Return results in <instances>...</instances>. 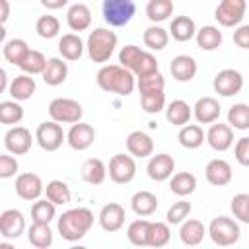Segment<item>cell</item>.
<instances>
[{
    "instance_id": "484cf974",
    "label": "cell",
    "mask_w": 249,
    "mask_h": 249,
    "mask_svg": "<svg viewBox=\"0 0 249 249\" xmlns=\"http://www.w3.org/2000/svg\"><path fill=\"white\" fill-rule=\"evenodd\" d=\"M206 235V228L200 220H183L179 228V237L185 245H198Z\"/></svg>"
},
{
    "instance_id": "7a4b0ae2",
    "label": "cell",
    "mask_w": 249,
    "mask_h": 249,
    "mask_svg": "<svg viewBox=\"0 0 249 249\" xmlns=\"http://www.w3.org/2000/svg\"><path fill=\"white\" fill-rule=\"evenodd\" d=\"M91 226H93V214H91L89 208H84V206L70 208V210L62 212L58 216V222H56L58 233L66 241L82 239L89 231Z\"/></svg>"
},
{
    "instance_id": "7402d4cb",
    "label": "cell",
    "mask_w": 249,
    "mask_h": 249,
    "mask_svg": "<svg viewBox=\"0 0 249 249\" xmlns=\"http://www.w3.org/2000/svg\"><path fill=\"white\" fill-rule=\"evenodd\" d=\"M66 23L72 31H84L91 25V10L86 4H72L66 12Z\"/></svg>"
},
{
    "instance_id": "681fc988",
    "label": "cell",
    "mask_w": 249,
    "mask_h": 249,
    "mask_svg": "<svg viewBox=\"0 0 249 249\" xmlns=\"http://www.w3.org/2000/svg\"><path fill=\"white\" fill-rule=\"evenodd\" d=\"M138 89H140V93H150V91H161L163 89V86H165V80H163V76L160 74V70L158 72H154V74H148V76H142V78H138Z\"/></svg>"
},
{
    "instance_id": "ffe728a7",
    "label": "cell",
    "mask_w": 249,
    "mask_h": 249,
    "mask_svg": "<svg viewBox=\"0 0 249 249\" xmlns=\"http://www.w3.org/2000/svg\"><path fill=\"white\" fill-rule=\"evenodd\" d=\"M126 150L134 158H148L154 152V140L142 130H132L126 136Z\"/></svg>"
},
{
    "instance_id": "3957f363",
    "label": "cell",
    "mask_w": 249,
    "mask_h": 249,
    "mask_svg": "<svg viewBox=\"0 0 249 249\" xmlns=\"http://www.w3.org/2000/svg\"><path fill=\"white\" fill-rule=\"evenodd\" d=\"M115 47H117V35H115V31H109L105 27L93 29L86 41L88 56L97 64L107 62L111 58V54L115 53Z\"/></svg>"
},
{
    "instance_id": "f1b7e54d",
    "label": "cell",
    "mask_w": 249,
    "mask_h": 249,
    "mask_svg": "<svg viewBox=\"0 0 249 249\" xmlns=\"http://www.w3.org/2000/svg\"><path fill=\"white\" fill-rule=\"evenodd\" d=\"M177 138H179V144H181L183 148L195 150V148L202 146V142L206 140V132H204L198 124H189V123H187V124L181 126Z\"/></svg>"
},
{
    "instance_id": "ab89813d",
    "label": "cell",
    "mask_w": 249,
    "mask_h": 249,
    "mask_svg": "<svg viewBox=\"0 0 249 249\" xmlns=\"http://www.w3.org/2000/svg\"><path fill=\"white\" fill-rule=\"evenodd\" d=\"M150 220H134L130 222L128 230H126V237L132 245H138V247H144L148 245V233H150Z\"/></svg>"
},
{
    "instance_id": "e575fe53",
    "label": "cell",
    "mask_w": 249,
    "mask_h": 249,
    "mask_svg": "<svg viewBox=\"0 0 249 249\" xmlns=\"http://www.w3.org/2000/svg\"><path fill=\"white\" fill-rule=\"evenodd\" d=\"M173 0H150L146 4V16L154 23H161L173 14Z\"/></svg>"
},
{
    "instance_id": "9f6ffc18",
    "label": "cell",
    "mask_w": 249,
    "mask_h": 249,
    "mask_svg": "<svg viewBox=\"0 0 249 249\" xmlns=\"http://www.w3.org/2000/svg\"><path fill=\"white\" fill-rule=\"evenodd\" d=\"M41 4L47 10H58V8H64L68 4V0H41Z\"/></svg>"
},
{
    "instance_id": "ac0fdd59",
    "label": "cell",
    "mask_w": 249,
    "mask_h": 249,
    "mask_svg": "<svg viewBox=\"0 0 249 249\" xmlns=\"http://www.w3.org/2000/svg\"><path fill=\"white\" fill-rule=\"evenodd\" d=\"M220 109H222L220 103L214 97L206 95V97H200L195 103L193 115H195V119H196L198 124H212V123H216L220 119Z\"/></svg>"
},
{
    "instance_id": "9a60e30c",
    "label": "cell",
    "mask_w": 249,
    "mask_h": 249,
    "mask_svg": "<svg viewBox=\"0 0 249 249\" xmlns=\"http://www.w3.org/2000/svg\"><path fill=\"white\" fill-rule=\"evenodd\" d=\"M206 142L216 152H226L233 144V128L224 123H212V126L206 132Z\"/></svg>"
},
{
    "instance_id": "f5cc1de1",
    "label": "cell",
    "mask_w": 249,
    "mask_h": 249,
    "mask_svg": "<svg viewBox=\"0 0 249 249\" xmlns=\"http://www.w3.org/2000/svg\"><path fill=\"white\" fill-rule=\"evenodd\" d=\"M18 167H19V163H18V160L14 156H10V154H2L0 156V177L2 179L14 177Z\"/></svg>"
},
{
    "instance_id": "2e32d148",
    "label": "cell",
    "mask_w": 249,
    "mask_h": 249,
    "mask_svg": "<svg viewBox=\"0 0 249 249\" xmlns=\"http://www.w3.org/2000/svg\"><path fill=\"white\" fill-rule=\"evenodd\" d=\"M173 169H175V160L169 156V154H156L150 158L148 161V177L152 181H165L173 175Z\"/></svg>"
},
{
    "instance_id": "6da1fadb",
    "label": "cell",
    "mask_w": 249,
    "mask_h": 249,
    "mask_svg": "<svg viewBox=\"0 0 249 249\" xmlns=\"http://www.w3.org/2000/svg\"><path fill=\"white\" fill-rule=\"evenodd\" d=\"M95 80H97V86L109 93L130 95L134 89V74L123 64H103L97 70Z\"/></svg>"
},
{
    "instance_id": "8d00e7d4",
    "label": "cell",
    "mask_w": 249,
    "mask_h": 249,
    "mask_svg": "<svg viewBox=\"0 0 249 249\" xmlns=\"http://www.w3.org/2000/svg\"><path fill=\"white\" fill-rule=\"evenodd\" d=\"M29 51H31V49L27 47V43H25L23 39H10V41H6L4 47H2L4 58H6L10 64H16V66H19V62L25 58V54H27Z\"/></svg>"
},
{
    "instance_id": "5b68a950",
    "label": "cell",
    "mask_w": 249,
    "mask_h": 249,
    "mask_svg": "<svg viewBox=\"0 0 249 249\" xmlns=\"http://www.w3.org/2000/svg\"><path fill=\"white\" fill-rule=\"evenodd\" d=\"M208 235H210V239H212L216 245L228 247V245L237 243L241 231H239L237 222H233V220L228 218V216H218V218H214V220L210 222V226H208Z\"/></svg>"
},
{
    "instance_id": "ee69618b",
    "label": "cell",
    "mask_w": 249,
    "mask_h": 249,
    "mask_svg": "<svg viewBox=\"0 0 249 249\" xmlns=\"http://www.w3.org/2000/svg\"><path fill=\"white\" fill-rule=\"evenodd\" d=\"M21 119H23V107L16 99L0 103V123L2 124H18Z\"/></svg>"
},
{
    "instance_id": "4dcf8cb0",
    "label": "cell",
    "mask_w": 249,
    "mask_h": 249,
    "mask_svg": "<svg viewBox=\"0 0 249 249\" xmlns=\"http://www.w3.org/2000/svg\"><path fill=\"white\" fill-rule=\"evenodd\" d=\"M27 239L33 247L37 249H47L53 245V230L49 224L45 222H33L29 231H27Z\"/></svg>"
},
{
    "instance_id": "b9f144b4",
    "label": "cell",
    "mask_w": 249,
    "mask_h": 249,
    "mask_svg": "<svg viewBox=\"0 0 249 249\" xmlns=\"http://www.w3.org/2000/svg\"><path fill=\"white\" fill-rule=\"evenodd\" d=\"M45 66H47V58H45V54H43L41 51H33V49H31V51L25 54V58L19 62V68H21L25 74H31V76H35V74H43Z\"/></svg>"
},
{
    "instance_id": "44dd1931",
    "label": "cell",
    "mask_w": 249,
    "mask_h": 249,
    "mask_svg": "<svg viewBox=\"0 0 249 249\" xmlns=\"http://www.w3.org/2000/svg\"><path fill=\"white\" fill-rule=\"evenodd\" d=\"M169 72L177 82H189L196 74V60L189 54H177L169 64Z\"/></svg>"
},
{
    "instance_id": "11a10c76",
    "label": "cell",
    "mask_w": 249,
    "mask_h": 249,
    "mask_svg": "<svg viewBox=\"0 0 249 249\" xmlns=\"http://www.w3.org/2000/svg\"><path fill=\"white\" fill-rule=\"evenodd\" d=\"M233 43L239 49H249V25H239L233 31Z\"/></svg>"
},
{
    "instance_id": "6f0895ef",
    "label": "cell",
    "mask_w": 249,
    "mask_h": 249,
    "mask_svg": "<svg viewBox=\"0 0 249 249\" xmlns=\"http://www.w3.org/2000/svg\"><path fill=\"white\" fill-rule=\"evenodd\" d=\"M0 6H2V14H0V21L6 23L8 18H10V2L8 0H0Z\"/></svg>"
},
{
    "instance_id": "e0dca14e",
    "label": "cell",
    "mask_w": 249,
    "mask_h": 249,
    "mask_svg": "<svg viewBox=\"0 0 249 249\" xmlns=\"http://www.w3.org/2000/svg\"><path fill=\"white\" fill-rule=\"evenodd\" d=\"M204 175H206V181L210 185H216V187H224L231 181L233 177V171H231V165L222 160V158H216V160H210L204 167Z\"/></svg>"
},
{
    "instance_id": "277c9868",
    "label": "cell",
    "mask_w": 249,
    "mask_h": 249,
    "mask_svg": "<svg viewBox=\"0 0 249 249\" xmlns=\"http://www.w3.org/2000/svg\"><path fill=\"white\" fill-rule=\"evenodd\" d=\"M101 10H103V18L109 25L123 27L134 18L136 4H134V0H103Z\"/></svg>"
},
{
    "instance_id": "bcb514c9",
    "label": "cell",
    "mask_w": 249,
    "mask_h": 249,
    "mask_svg": "<svg viewBox=\"0 0 249 249\" xmlns=\"http://www.w3.org/2000/svg\"><path fill=\"white\" fill-rule=\"evenodd\" d=\"M35 31L43 39H53L60 31V21L54 16H41L37 19V23H35Z\"/></svg>"
},
{
    "instance_id": "9c48e42d",
    "label": "cell",
    "mask_w": 249,
    "mask_h": 249,
    "mask_svg": "<svg viewBox=\"0 0 249 249\" xmlns=\"http://www.w3.org/2000/svg\"><path fill=\"white\" fill-rule=\"evenodd\" d=\"M245 10H247V0H222L216 6L214 18L218 19L220 25L233 27V25L241 23V19L245 16Z\"/></svg>"
},
{
    "instance_id": "603a6c76",
    "label": "cell",
    "mask_w": 249,
    "mask_h": 249,
    "mask_svg": "<svg viewBox=\"0 0 249 249\" xmlns=\"http://www.w3.org/2000/svg\"><path fill=\"white\" fill-rule=\"evenodd\" d=\"M41 76H43V82L47 86H60L68 76V64L62 58L53 56L47 60V66H45Z\"/></svg>"
},
{
    "instance_id": "f35d334b",
    "label": "cell",
    "mask_w": 249,
    "mask_h": 249,
    "mask_svg": "<svg viewBox=\"0 0 249 249\" xmlns=\"http://www.w3.org/2000/svg\"><path fill=\"white\" fill-rule=\"evenodd\" d=\"M56 216V204L49 198H37L31 206V218L33 222H45L51 224V220H54Z\"/></svg>"
},
{
    "instance_id": "c3c4849f",
    "label": "cell",
    "mask_w": 249,
    "mask_h": 249,
    "mask_svg": "<svg viewBox=\"0 0 249 249\" xmlns=\"http://www.w3.org/2000/svg\"><path fill=\"white\" fill-rule=\"evenodd\" d=\"M233 216L243 222V224H249V195L247 193H239L231 198V204H230Z\"/></svg>"
},
{
    "instance_id": "5bb4252c",
    "label": "cell",
    "mask_w": 249,
    "mask_h": 249,
    "mask_svg": "<svg viewBox=\"0 0 249 249\" xmlns=\"http://www.w3.org/2000/svg\"><path fill=\"white\" fill-rule=\"evenodd\" d=\"M25 230V218L19 210L8 208L0 214V233L6 239H18Z\"/></svg>"
},
{
    "instance_id": "83f0119b",
    "label": "cell",
    "mask_w": 249,
    "mask_h": 249,
    "mask_svg": "<svg viewBox=\"0 0 249 249\" xmlns=\"http://www.w3.org/2000/svg\"><path fill=\"white\" fill-rule=\"evenodd\" d=\"M58 53L64 60H78L84 54V41L74 33H66L58 41Z\"/></svg>"
},
{
    "instance_id": "4fadbf2b",
    "label": "cell",
    "mask_w": 249,
    "mask_h": 249,
    "mask_svg": "<svg viewBox=\"0 0 249 249\" xmlns=\"http://www.w3.org/2000/svg\"><path fill=\"white\" fill-rule=\"evenodd\" d=\"M45 187L37 173H19L16 179V193L23 200H37L43 195Z\"/></svg>"
},
{
    "instance_id": "60d3db41",
    "label": "cell",
    "mask_w": 249,
    "mask_h": 249,
    "mask_svg": "<svg viewBox=\"0 0 249 249\" xmlns=\"http://www.w3.org/2000/svg\"><path fill=\"white\" fill-rule=\"evenodd\" d=\"M228 124L237 130L249 128V105L247 103H235L228 111Z\"/></svg>"
},
{
    "instance_id": "7dc6e473",
    "label": "cell",
    "mask_w": 249,
    "mask_h": 249,
    "mask_svg": "<svg viewBox=\"0 0 249 249\" xmlns=\"http://www.w3.org/2000/svg\"><path fill=\"white\" fill-rule=\"evenodd\" d=\"M140 103H142V109L150 115L154 113H160L163 107H165V93L163 89L161 91H150V93H140Z\"/></svg>"
},
{
    "instance_id": "7c38bea8",
    "label": "cell",
    "mask_w": 249,
    "mask_h": 249,
    "mask_svg": "<svg viewBox=\"0 0 249 249\" xmlns=\"http://www.w3.org/2000/svg\"><path fill=\"white\" fill-rule=\"evenodd\" d=\"M66 142L70 144L72 150H78V152L88 150L95 142V130H93L91 124L78 121V123H74L70 126V130L66 134Z\"/></svg>"
},
{
    "instance_id": "cb8c5ba5",
    "label": "cell",
    "mask_w": 249,
    "mask_h": 249,
    "mask_svg": "<svg viewBox=\"0 0 249 249\" xmlns=\"http://www.w3.org/2000/svg\"><path fill=\"white\" fill-rule=\"evenodd\" d=\"M130 206H132V212L136 216H152L156 210H158V196L150 191H138L132 195L130 198Z\"/></svg>"
},
{
    "instance_id": "680465c9",
    "label": "cell",
    "mask_w": 249,
    "mask_h": 249,
    "mask_svg": "<svg viewBox=\"0 0 249 249\" xmlns=\"http://www.w3.org/2000/svg\"><path fill=\"white\" fill-rule=\"evenodd\" d=\"M8 74H6V70H0V91H6L8 89Z\"/></svg>"
},
{
    "instance_id": "816d5d0a",
    "label": "cell",
    "mask_w": 249,
    "mask_h": 249,
    "mask_svg": "<svg viewBox=\"0 0 249 249\" xmlns=\"http://www.w3.org/2000/svg\"><path fill=\"white\" fill-rule=\"evenodd\" d=\"M140 54H142V49H140V47H136V45H124V47L121 49V53H119V62H121L124 68L132 70V66L136 64V60H138Z\"/></svg>"
},
{
    "instance_id": "db71d44e",
    "label": "cell",
    "mask_w": 249,
    "mask_h": 249,
    "mask_svg": "<svg viewBox=\"0 0 249 249\" xmlns=\"http://www.w3.org/2000/svg\"><path fill=\"white\" fill-rule=\"evenodd\" d=\"M233 154H235L237 163H241V165L249 167V138H239V140L235 142Z\"/></svg>"
},
{
    "instance_id": "7bdbcfd3",
    "label": "cell",
    "mask_w": 249,
    "mask_h": 249,
    "mask_svg": "<svg viewBox=\"0 0 249 249\" xmlns=\"http://www.w3.org/2000/svg\"><path fill=\"white\" fill-rule=\"evenodd\" d=\"M171 230L165 222H152L150 224V233H148V245L150 247H163L169 243Z\"/></svg>"
},
{
    "instance_id": "d590c367",
    "label": "cell",
    "mask_w": 249,
    "mask_h": 249,
    "mask_svg": "<svg viewBox=\"0 0 249 249\" xmlns=\"http://www.w3.org/2000/svg\"><path fill=\"white\" fill-rule=\"evenodd\" d=\"M196 45L202 51H214L222 45V31L214 25H204L202 29L196 31Z\"/></svg>"
},
{
    "instance_id": "74e56055",
    "label": "cell",
    "mask_w": 249,
    "mask_h": 249,
    "mask_svg": "<svg viewBox=\"0 0 249 249\" xmlns=\"http://www.w3.org/2000/svg\"><path fill=\"white\" fill-rule=\"evenodd\" d=\"M45 195L49 200H53L54 204H68L70 198H72V193H70V187L60 181V179H53L47 183L45 187Z\"/></svg>"
},
{
    "instance_id": "ba28073f",
    "label": "cell",
    "mask_w": 249,
    "mask_h": 249,
    "mask_svg": "<svg viewBox=\"0 0 249 249\" xmlns=\"http://www.w3.org/2000/svg\"><path fill=\"white\" fill-rule=\"evenodd\" d=\"M109 177L113 183L124 185L130 183L136 175V161L134 156H126V154H115L109 160Z\"/></svg>"
},
{
    "instance_id": "4316f807",
    "label": "cell",
    "mask_w": 249,
    "mask_h": 249,
    "mask_svg": "<svg viewBox=\"0 0 249 249\" xmlns=\"http://www.w3.org/2000/svg\"><path fill=\"white\" fill-rule=\"evenodd\" d=\"M169 31H171V37L175 41L185 43V41H191L196 35V25H195V19L193 18H189V16H177L171 21Z\"/></svg>"
},
{
    "instance_id": "8992f818",
    "label": "cell",
    "mask_w": 249,
    "mask_h": 249,
    "mask_svg": "<svg viewBox=\"0 0 249 249\" xmlns=\"http://www.w3.org/2000/svg\"><path fill=\"white\" fill-rule=\"evenodd\" d=\"M49 115L53 121L56 123H68V124H74L78 121H82V115H84V109L82 105L76 101V99H70V97H56L49 103Z\"/></svg>"
},
{
    "instance_id": "f907efd6",
    "label": "cell",
    "mask_w": 249,
    "mask_h": 249,
    "mask_svg": "<svg viewBox=\"0 0 249 249\" xmlns=\"http://www.w3.org/2000/svg\"><path fill=\"white\" fill-rule=\"evenodd\" d=\"M189 214H191V202L177 200L175 204L169 206V210L165 214V220H167V224H181L183 220H187Z\"/></svg>"
},
{
    "instance_id": "1f68e13d",
    "label": "cell",
    "mask_w": 249,
    "mask_h": 249,
    "mask_svg": "<svg viewBox=\"0 0 249 249\" xmlns=\"http://www.w3.org/2000/svg\"><path fill=\"white\" fill-rule=\"evenodd\" d=\"M191 115H193V107H189V103L183 101V99H173L167 105V109H165V119L171 124H175V126L187 124L189 119H191Z\"/></svg>"
},
{
    "instance_id": "d4e9b609",
    "label": "cell",
    "mask_w": 249,
    "mask_h": 249,
    "mask_svg": "<svg viewBox=\"0 0 249 249\" xmlns=\"http://www.w3.org/2000/svg\"><path fill=\"white\" fill-rule=\"evenodd\" d=\"M35 80L31 78V74H19V76H16L14 80H12V84H10V88H8V91H10V95L16 99V101H25V99H29L33 93H35Z\"/></svg>"
},
{
    "instance_id": "836d02e7",
    "label": "cell",
    "mask_w": 249,
    "mask_h": 249,
    "mask_svg": "<svg viewBox=\"0 0 249 249\" xmlns=\"http://www.w3.org/2000/svg\"><path fill=\"white\" fill-rule=\"evenodd\" d=\"M142 39H144V45L148 49H152V51H163L167 47V43H169V33H167V29H163V27H160V25L154 23V25H150V27L144 29Z\"/></svg>"
},
{
    "instance_id": "d6a6232c",
    "label": "cell",
    "mask_w": 249,
    "mask_h": 249,
    "mask_svg": "<svg viewBox=\"0 0 249 249\" xmlns=\"http://www.w3.org/2000/svg\"><path fill=\"white\" fill-rule=\"evenodd\" d=\"M169 189L171 193H175L177 196H189L195 193L196 189V177L189 171H179L171 177V183H169Z\"/></svg>"
},
{
    "instance_id": "f6af8a7d",
    "label": "cell",
    "mask_w": 249,
    "mask_h": 249,
    "mask_svg": "<svg viewBox=\"0 0 249 249\" xmlns=\"http://www.w3.org/2000/svg\"><path fill=\"white\" fill-rule=\"evenodd\" d=\"M158 68H160V64H158V58H156L152 53H148V51H142V54L138 56L136 64L132 66V74H134L136 78H142V76H148V74H154V72H158Z\"/></svg>"
},
{
    "instance_id": "30bf717a",
    "label": "cell",
    "mask_w": 249,
    "mask_h": 249,
    "mask_svg": "<svg viewBox=\"0 0 249 249\" xmlns=\"http://www.w3.org/2000/svg\"><path fill=\"white\" fill-rule=\"evenodd\" d=\"M214 91L222 97H231L241 91L243 88V76L233 68H224L214 76Z\"/></svg>"
},
{
    "instance_id": "d6986e66",
    "label": "cell",
    "mask_w": 249,
    "mask_h": 249,
    "mask_svg": "<svg viewBox=\"0 0 249 249\" xmlns=\"http://www.w3.org/2000/svg\"><path fill=\"white\" fill-rule=\"evenodd\" d=\"M124 208L117 202H109L99 212V226L105 231H119L124 226Z\"/></svg>"
},
{
    "instance_id": "52a82bcc",
    "label": "cell",
    "mask_w": 249,
    "mask_h": 249,
    "mask_svg": "<svg viewBox=\"0 0 249 249\" xmlns=\"http://www.w3.org/2000/svg\"><path fill=\"white\" fill-rule=\"evenodd\" d=\"M35 140L37 144L45 150V152H54L62 146V142L66 140V134L60 126V123L56 121H47V123H41L35 130Z\"/></svg>"
},
{
    "instance_id": "8fae6325",
    "label": "cell",
    "mask_w": 249,
    "mask_h": 249,
    "mask_svg": "<svg viewBox=\"0 0 249 249\" xmlns=\"http://www.w3.org/2000/svg\"><path fill=\"white\" fill-rule=\"evenodd\" d=\"M31 142H33V136L25 126H12L4 134V148L14 156L27 154L31 148Z\"/></svg>"
},
{
    "instance_id": "f546056e",
    "label": "cell",
    "mask_w": 249,
    "mask_h": 249,
    "mask_svg": "<svg viewBox=\"0 0 249 249\" xmlns=\"http://www.w3.org/2000/svg\"><path fill=\"white\" fill-rule=\"evenodd\" d=\"M107 177V165L97 160V158H89L84 161L82 165V179L89 185H101Z\"/></svg>"
}]
</instances>
